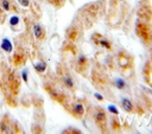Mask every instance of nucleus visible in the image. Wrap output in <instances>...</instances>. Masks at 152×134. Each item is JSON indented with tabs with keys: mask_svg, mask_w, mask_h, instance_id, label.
Segmentation results:
<instances>
[{
	"mask_svg": "<svg viewBox=\"0 0 152 134\" xmlns=\"http://www.w3.org/2000/svg\"><path fill=\"white\" fill-rule=\"evenodd\" d=\"M121 106H123V108L126 112H128V113L133 112V103H132V101L128 100V99H126V97L121 100Z\"/></svg>",
	"mask_w": 152,
	"mask_h": 134,
	"instance_id": "3",
	"label": "nucleus"
},
{
	"mask_svg": "<svg viewBox=\"0 0 152 134\" xmlns=\"http://www.w3.org/2000/svg\"><path fill=\"white\" fill-rule=\"evenodd\" d=\"M3 8L5 9V11H8V9H10V3H8V0H3Z\"/></svg>",
	"mask_w": 152,
	"mask_h": 134,
	"instance_id": "13",
	"label": "nucleus"
},
{
	"mask_svg": "<svg viewBox=\"0 0 152 134\" xmlns=\"http://www.w3.org/2000/svg\"><path fill=\"white\" fill-rule=\"evenodd\" d=\"M35 69L38 72H44L45 69H46V64L44 62H38V63L35 64Z\"/></svg>",
	"mask_w": 152,
	"mask_h": 134,
	"instance_id": "8",
	"label": "nucleus"
},
{
	"mask_svg": "<svg viewBox=\"0 0 152 134\" xmlns=\"http://www.w3.org/2000/svg\"><path fill=\"white\" fill-rule=\"evenodd\" d=\"M94 96H95V97H96V99H97L99 101H102V100H104V97L101 96V95H100L99 93H95V94H94Z\"/></svg>",
	"mask_w": 152,
	"mask_h": 134,
	"instance_id": "16",
	"label": "nucleus"
},
{
	"mask_svg": "<svg viewBox=\"0 0 152 134\" xmlns=\"http://www.w3.org/2000/svg\"><path fill=\"white\" fill-rule=\"evenodd\" d=\"M125 85H126V83H125V81L123 79H117L115 80V87L118 89H124Z\"/></svg>",
	"mask_w": 152,
	"mask_h": 134,
	"instance_id": "9",
	"label": "nucleus"
},
{
	"mask_svg": "<svg viewBox=\"0 0 152 134\" xmlns=\"http://www.w3.org/2000/svg\"><path fill=\"white\" fill-rule=\"evenodd\" d=\"M108 110H109L110 113L115 114V115H118V114H119V110H118V108H117L115 106H113V104H110V106H108Z\"/></svg>",
	"mask_w": 152,
	"mask_h": 134,
	"instance_id": "12",
	"label": "nucleus"
},
{
	"mask_svg": "<svg viewBox=\"0 0 152 134\" xmlns=\"http://www.w3.org/2000/svg\"><path fill=\"white\" fill-rule=\"evenodd\" d=\"M138 33L140 35V37L143 38L144 41H149L151 38V35H150V28L147 25H139L138 26Z\"/></svg>",
	"mask_w": 152,
	"mask_h": 134,
	"instance_id": "1",
	"label": "nucleus"
},
{
	"mask_svg": "<svg viewBox=\"0 0 152 134\" xmlns=\"http://www.w3.org/2000/svg\"><path fill=\"white\" fill-rule=\"evenodd\" d=\"M23 80H24L25 83L29 82V79H27V70H24V71H23Z\"/></svg>",
	"mask_w": 152,
	"mask_h": 134,
	"instance_id": "15",
	"label": "nucleus"
},
{
	"mask_svg": "<svg viewBox=\"0 0 152 134\" xmlns=\"http://www.w3.org/2000/svg\"><path fill=\"white\" fill-rule=\"evenodd\" d=\"M33 32H35V36L37 38H42L44 36V32H43V28L40 25H35L33 26Z\"/></svg>",
	"mask_w": 152,
	"mask_h": 134,
	"instance_id": "6",
	"label": "nucleus"
},
{
	"mask_svg": "<svg viewBox=\"0 0 152 134\" xmlns=\"http://www.w3.org/2000/svg\"><path fill=\"white\" fill-rule=\"evenodd\" d=\"M74 112L77 114V115H83V113H85V108L83 106L81 103H75V106H74Z\"/></svg>",
	"mask_w": 152,
	"mask_h": 134,
	"instance_id": "7",
	"label": "nucleus"
},
{
	"mask_svg": "<svg viewBox=\"0 0 152 134\" xmlns=\"http://www.w3.org/2000/svg\"><path fill=\"white\" fill-rule=\"evenodd\" d=\"M18 3L22 6H24V7H27L30 5V0H18Z\"/></svg>",
	"mask_w": 152,
	"mask_h": 134,
	"instance_id": "14",
	"label": "nucleus"
},
{
	"mask_svg": "<svg viewBox=\"0 0 152 134\" xmlns=\"http://www.w3.org/2000/svg\"><path fill=\"white\" fill-rule=\"evenodd\" d=\"M63 81H64V85H65L67 88L72 89V88L74 87V81H73V79L69 76V74H67V75L64 76V80H63Z\"/></svg>",
	"mask_w": 152,
	"mask_h": 134,
	"instance_id": "5",
	"label": "nucleus"
},
{
	"mask_svg": "<svg viewBox=\"0 0 152 134\" xmlns=\"http://www.w3.org/2000/svg\"><path fill=\"white\" fill-rule=\"evenodd\" d=\"M99 44L102 46V47H106V49H110V46H112V44H110L107 39H101V41L99 42Z\"/></svg>",
	"mask_w": 152,
	"mask_h": 134,
	"instance_id": "10",
	"label": "nucleus"
},
{
	"mask_svg": "<svg viewBox=\"0 0 152 134\" xmlns=\"http://www.w3.org/2000/svg\"><path fill=\"white\" fill-rule=\"evenodd\" d=\"M1 49L6 52H11L12 51V43L10 42L8 38H4L1 42Z\"/></svg>",
	"mask_w": 152,
	"mask_h": 134,
	"instance_id": "4",
	"label": "nucleus"
},
{
	"mask_svg": "<svg viewBox=\"0 0 152 134\" xmlns=\"http://www.w3.org/2000/svg\"><path fill=\"white\" fill-rule=\"evenodd\" d=\"M18 24H19V17H17V16H13V17H11V18H10V25L16 26V25H18Z\"/></svg>",
	"mask_w": 152,
	"mask_h": 134,
	"instance_id": "11",
	"label": "nucleus"
},
{
	"mask_svg": "<svg viewBox=\"0 0 152 134\" xmlns=\"http://www.w3.org/2000/svg\"><path fill=\"white\" fill-rule=\"evenodd\" d=\"M95 120L97 122V125L102 127L104 125H106V114L104 110H101V109H97L96 113H95Z\"/></svg>",
	"mask_w": 152,
	"mask_h": 134,
	"instance_id": "2",
	"label": "nucleus"
}]
</instances>
